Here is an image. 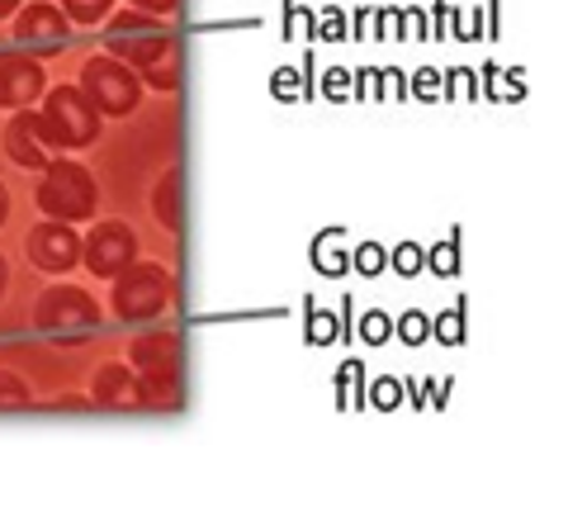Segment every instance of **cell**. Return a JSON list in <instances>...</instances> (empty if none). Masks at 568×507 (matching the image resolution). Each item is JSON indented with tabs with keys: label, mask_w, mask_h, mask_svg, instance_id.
I'll list each match as a JSON object with an SVG mask.
<instances>
[{
	"label": "cell",
	"mask_w": 568,
	"mask_h": 507,
	"mask_svg": "<svg viewBox=\"0 0 568 507\" xmlns=\"http://www.w3.org/2000/svg\"><path fill=\"white\" fill-rule=\"evenodd\" d=\"M361 404H365V365L346 361L336 371V408H361Z\"/></svg>",
	"instance_id": "16"
},
{
	"label": "cell",
	"mask_w": 568,
	"mask_h": 507,
	"mask_svg": "<svg viewBox=\"0 0 568 507\" xmlns=\"http://www.w3.org/2000/svg\"><path fill=\"white\" fill-rule=\"evenodd\" d=\"M156 219H162V229H181V171H171V176L156 185Z\"/></svg>",
	"instance_id": "17"
},
{
	"label": "cell",
	"mask_w": 568,
	"mask_h": 507,
	"mask_svg": "<svg viewBox=\"0 0 568 507\" xmlns=\"http://www.w3.org/2000/svg\"><path fill=\"white\" fill-rule=\"evenodd\" d=\"M465 318H469V304L459 300L450 313H440V318L432 323V332H436V342H446V346H459L465 342Z\"/></svg>",
	"instance_id": "18"
},
{
	"label": "cell",
	"mask_w": 568,
	"mask_h": 507,
	"mask_svg": "<svg viewBox=\"0 0 568 507\" xmlns=\"http://www.w3.org/2000/svg\"><path fill=\"white\" fill-rule=\"evenodd\" d=\"M29 256L39 261L43 271H71V266H77V256H81V242H77V233H71L67 223L48 219L43 229H33V237H29Z\"/></svg>",
	"instance_id": "9"
},
{
	"label": "cell",
	"mask_w": 568,
	"mask_h": 507,
	"mask_svg": "<svg viewBox=\"0 0 568 507\" xmlns=\"http://www.w3.org/2000/svg\"><path fill=\"white\" fill-rule=\"evenodd\" d=\"M455 29H459V39H465V43H474V39H478V29H484V20H478V10H474V14H459Z\"/></svg>",
	"instance_id": "35"
},
{
	"label": "cell",
	"mask_w": 568,
	"mask_h": 507,
	"mask_svg": "<svg viewBox=\"0 0 568 507\" xmlns=\"http://www.w3.org/2000/svg\"><path fill=\"white\" fill-rule=\"evenodd\" d=\"M138 404L175 408V404H181V375H175V371H142L138 375Z\"/></svg>",
	"instance_id": "14"
},
{
	"label": "cell",
	"mask_w": 568,
	"mask_h": 507,
	"mask_svg": "<svg viewBox=\"0 0 568 507\" xmlns=\"http://www.w3.org/2000/svg\"><path fill=\"white\" fill-rule=\"evenodd\" d=\"M77 91L95 114H129L138 104V77H133V67H123L119 58H91Z\"/></svg>",
	"instance_id": "3"
},
{
	"label": "cell",
	"mask_w": 568,
	"mask_h": 507,
	"mask_svg": "<svg viewBox=\"0 0 568 507\" xmlns=\"http://www.w3.org/2000/svg\"><path fill=\"white\" fill-rule=\"evenodd\" d=\"M20 404H29V384L20 375L0 371V408H20Z\"/></svg>",
	"instance_id": "27"
},
{
	"label": "cell",
	"mask_w": 568,
	"mask_h": 507,
	"mask_svg": "<svg viewBox=\"0 0 568 507\" xmlns=\"http://www.w3.org/2000/svg\"><path fill=\"white\" fill-rule=\"evenodd\" d=\"M39 327L48 332V337H81V332L100 327V308L85 290H48L39 300Z\"/></svg>",
	"instance_id": "5"
},
{
	"label": "cell",
	"mask_w": 568,
	"mask_h": 507,
	"mask_svg": "<svg viewBox=\"0 0 568 507\" xmlns=\"http://www.w3.org/2000/svg\"><path fill=\"white\" fill-rule=\"evenodd\" d=\"M271 91H275V100H298V95H313V85L298 72H290V67H280V72L271 77Z\"/></svg>",
	"instance_id": "24"
},
{
	"label": "cell",
	"mask_w": 568,
	"mask_h": 507,
	"mask_svg": "<svg viewBox=\"0 0 568 507\" xmlns=\"http://www.w3.org/2000/svg\"><path fill=\"white\" fill-rule=\"evenodd\" d=\"M14 6H20V0H0V14H10Z\"/></svg>",
	"instance_id": "40"
},
{
	"label": "cell",
	"mask_w": 568,
	"mask_h": 507,
	"mask_svg": "<svg viewBox=\"0 0 568 507\" xmlns=\"http://www.w3.org/2000/svg\"><path fill=\"white\" fill-rule=\"evenodd\" d=\"M133 6H142L148 14H175V6H181V0H133Z\"/></svg>",
	"instance_id": "36"
},
{
	"label": "cell",
	"mask_w": 568,
	"mask_h": 507,
	"mask_svg": "<svg viewBox=\"0 0 568 507\" xmlns=\"http://www.w3.org/2000/svg\"><path fill=\"white\" fill-rule=\"evenodd\" d=\"M323 91H327L332 100H346V95H351V72H342V67H332L327 81H323Z\"/></svg>",
	"instance_id": "33"
},
{
	"label": "cell",
	"mask_w": 568,
	"mask_h": 507,
	"mask_svg": "<svg viewBox=\"0 0 568 507\" xmlns=\"http://www.w3.org/2000/svg\"><path fill=\"white\" fill-rule=\"evenodd\" d=\"M110 48H114V58L119 62H138V67H148L156 62L162 52L171 48L166 39V29L152 20V14H114L110 20Z\"/></svg>",
	"instance_id": "6"
},
{
	"label": "cell",
	"mask_w": 568,
	"mask_h": 507,
	"mask_svg": "<svg viewBox=\"0 0 568 507\" xmlns=\"http://www.w3.org/2000/svg\"><path fill=\"white\" fill-rule=\"evenodd\" d=\"M95 181L91 171L77 166V162H52L43 190H39V204L48 209V219L58 223H77V219H91L95 214Z\"/></svg>",
	"instance_id": "1"
},
{
	"label": "cell",
	"mask_w": 568,
	"mask_h": 507,
	"mask_svg": "<svg viewBox=\"0 0 568 507\" xmlns=\"http://www.w3.org/2000/svg\"><path fill=\"white\" fill-rule=\"evenodd\" d=\"M133 365L138 371H175L181 365V337L175 332H148V337H138Z\"/></svg>",
	"instance_id": "12"
},
{
	"label": "cell",
	"mask_w": 568,
	"mask_h": 507,
	"mask_svg": "<svg viewBox=\"0 0 568 507\" xmlns=\"http://www.w3.org/2000/svg\"><path fill=\"white\" fill-rule=\"evenodd\" d=\"M6 209H10V200H6V185H0V223H6Z\"/></svg>",
	"instance_id": "39"
},
{
	"label": "cell",
	"mask_w": 568,
	"mask_h": 507,
	"mask_svg": "<svg viewBox=\"0 0 568 507\" xmlns=\"http://www.w3.org/2000/svg\"><path fill=\"white\" fill-rule=\"evenodd\" d=\"M332 337H336V318H332L327 308H313L308 304V342L313 346H327Z\"/></svg>",
	"instance_id": "26"
},
{
	"label": "cell",
	"mask_w": 568,
	"mask_h": 507,
	"mask_svg": "<svg viewBox=\"0 0 568 507\" xmlns=\"http://www.w3.org/2000/svg\"><path fill=\"white\" fill-rule=\"evenodd\" d=\"M426 404H436V408H440V404H446V384H436V379H432V384H426Z\"/></svg>",
	"instance_id": "38"
},
{
	"label": "cell",
	"mask_w": 568,
	"mask_h": 507,
	"mask_svg": "<svg viewBox=\"0 0 568 507\" xmlns=\"http://www.w3.org/2000/svg\"><path fill=\"white\" fill-rule=\"evenodd\" d=\"M426 266H432L436 275H455V271H459V233H450L446 242H440V247H432Z\"/></svg>",
	"instance_id": "22"
},
{
	"label": "cell",
	"mask_w": 568,
	"mask_h": 507,
	"mask_svg": "<svg viewBox=\"0 0 568 507\" xmlns=\"http://www.w3.org/2000/svg\"><path fill=\"white\" fill-rule=\"evenodd\" d=\"M171 300V280L162 266H123L119 271V285H114V308L119 318L142 323V318H156Z\"/></svg>",
	"instance_id": "4"
},
{
	"label": "cell",
	"mask_w": 568,
	"mask_h": 507,
	"mask_svg": "<svg viewBox=\"0 0 568 507\" xmlns=\"http://www.w3.org/2000/svg\"><path fill=\"white\" fill-rule=\"evenodd\" d=\"M142 72H148V81H152V85H162V91H175V85H181V67H175V43H171L156 62L142 67Z\"/></svg>",
	"instance_id": "19"
},
{
	"label": "cell",
	"mask_w": 568,
	"mask_h": 507,
	"mask_svg": "<svg viewBox=\"0 0 568 507\" xmlns=\"http://www.w3.org/2000/svg\"><path fill=\"white\" fill-rule=\"evenodd\" d=\"M6 148L10 156L20 166H48V138H43V124H39V114H24L20 119H10V133H6Z\"/></svg>",
	"instance_id": "11"
},
{
	"label": "cell",
	"mask_w": 568,
	"mask_h": 507,
	"mask_svg": "<svg viewBox=\"0 0 568 507\" xmlns=\"http://www.w3.org/2000/svg\"><path fill=\"white\" fill-rule=\"evenodd\" d=\"M394 271L398 275H417L422 271V247H417V242H403V247L394 252Z\"/></svg>",
	"instance_id": "30"
},
{
	"label": "cell",
	"mask_w": 568,
	"mask_h": 507,
	"mask_svg": "<svg viewBox=\"0 0 568 507\" xmlns=\"http://www.w3.org/2000/svg\"><path fill=\"white\" fill-rule=\"evenodd\" d=\"M0 290H6V256H0Z\"/></svg>",
	"instance_id": "41"
},
{
	"label": "cell",
	"mask_w": 568,
	"mask_h": 507,
	"mask_svg": "<svg viewBox=\"0 0 568 507\" xmlns=\"http://www.w3.org/2000/svg\"><path fill=\"white\" fill-rule=\"evenodd\" d=\"M14 39L39 48V52H58L67 43V14L58 6H29L20 20H14Z\"/></svg>",
	"instance_id": "10"
},
{
	"label": "cell",
	"mask_w": 568,
	"mask_h": 507,
	"mask_svg": "<svg viewBox=\"0 0 568 507\" xmlns=\"http://www.w3.org/2000/svg\"><path fill=\"white\" fill-rule=\"evenodd\" d=\"M95 404H104V408L138 404V379L129 365H104V371H95Z\"/></svg>",
	"instance_id": "13"
},
{
	"label": "cell",
	"mask_w": 568,
	"mask_h": 507,
	"mask_svg": "<svg viewBox=\"0 0 568 507\" xmlns=\"http://www.w3.org/2000/svg\"><path fill=\"white\" fill-rule=\"evenodd\" d=\"M39 124H43L48 148H85L100 133V119H95L91 104L81 100L77 85H58V91L48 95Z\"/></svg>",
	"instance_id": "2"
},
{
	"label": "cell",
	"mask_w": 568,
	"mask_h": 507,
	"mask_svg": "<svg viewBox=\"0 0 568 507\" xmlns=\"http://www.w3.org/2000/svg\"><path fill=\"white\" fill-rule=\"evenodd\" d=\"M133 252H138V237L133 229H123V223H100L85 242V266L95 275H119L123 266H133Z\"/></svg>",
	"instance_id": "7"
},
{
	"label": "cell",
	"mask_w": 568,
	"mask_h": 507,
	"mask_svg": "<svg viewBox=\"0 0 568 507\" xmlns=\"http://www.w3.org/2000/svg\"><path fill=\"white\" fill-rule=\"evenodd\" d=\"M394 332H398V337L407 342V346H422L426 337H432V318H426V313H403V318L394 323Z\"/></svg>",
	"instance_id": "23"
},
{
	"label": "cell",
	"mask_w": 568,
	"mask_h": 507,
	"mask_svg": "<svg viewBox=\"0 0 568 507\" xmlns=\"http://www.w3.org/2000/svg\"><path fill=\"white\" fill-rule=\"evenodd\" d=\"M403 24L413 29V39H426V14L422 10H413V14H403Z\"/></svg>",
	"instance_id": "37"
},
{
	"label": "cell",
	"mask_w": 568,
	"mask_h": 507,
	"mask_svg": "<svg viewBox=\"0 0 568 507\" xmlns=\"http://www.w3.org/2000/svg\"><path fill=\"white\" fill-rule=\"evenodd\" d=\"M313 29L323 33V39H342V29H346V20H342V10H323V20H313Z\"/></svg>",
	"instance_id": "31"
},
{
	"label": "cell",
	"mask_w": 568,
	"mask_h": 507,
	"mask_svg": "<svg viewBox=\"0 0 568 507\" xmlns=\"http://www.w3.org/2000/svg\"><path fill=\"white\" fill-rule=\"evenodd\" d=\"M493 95H503V100H521V95H526L521 72H507V77H503V85H493Z\"/></svg>",
	"instance_id": "34"
},
{
	"label": "cell",
	"mask_w": 568,
	"mask_h": 507,
	"mask_svg": "<svg viewBox=\"0 0 568 507\" xmlns=\"http://www.w3.org/2000/svg\"><path fill=\"white\" fill-rule=\"evenodd\" d=\"M361 337L369 342V346H379V342H388V337H394V318H388V313H365V318H361Z\"/></svg>",
	"instance_id": "25"
},
{
	"label": "cell",
	"mask_w": 568,
	"mask_h": 507,
	"mask_svg": "<svg viewBox=\"0 0 568 507\" xmlns=\"http://www.w3.org/2000/svg\"><path fill=\"white\" fill-rule=\"evenodd\" d=\"M351 261L361 266V275H379L384 271V247L379 242H361V252H355Z\"/></svg>",
	"instance_id": "29"
},
{
	"label": "cell",
	"mask_w": 568,
	"mask_h": 507,
	"mask_svg": "<svg viewBox=\"0 0 568 507\" xmlns=\"http://www.w3.org/2000/svg\"><path fill=\"white\" fill-rule=\"evenodd\" d=\"M403 379H394V375H384V379H375V389H369V404H375L379 413H394L398 404H403Z\"/></svg>",
	"instance_id": "21"
},
{
	"label": "cell",
	"mask_w": 568,
	"mask_h": 507,
	"mask_svg": "<svg viewBox=\"0 0 568 507\" xmlns=\"http://www.w3.org/2000/svg\"><path fill=\"white\" fill-rule=\"evenodd\" d=\"M308 256H313V266L323 271V275H346L351 271V256H346V242H342V229H323L313 237V247H308Z\"/></svg>",
	"instance_id": "15"
},
{
	"label": "cell",
	"mask_w": 568,
	"mask_h": 507,
	"mask_svg": "<svg viewBox=\"0 0 568 507\" xmlns=\"http://www.w3.org/2000/svg\"><path fill=\"white\" fill-rule=\"evenodd\" d=\"M39 95H43V67L24 58V52H0V104L24 110Z\"/></svg>",
	"instance_id": "8"
},
{
	"label": "cell",
	"mask_w": 568,
	"mask_h": 507,
	"mask_svg": "<svg viewBox=\"0 0 568 507\" xmlns=\"http://www.w3.org/2000/svg\"><path fill=\"white\" fill-rule=\"evenodd\" d=\"M114 0H62V14L77 24H100L104 14H110Z\"/></svg>",
	"instance_id": "20"
},
{
	"label": "cell",
	"mask_w": 568,
	"mask_h": 507,
	"mask_svg": "<svg viewBox=\"0 0 568 507\" xmlns=\"http://www.w3.org/2000/svg\"><path fill=\"white\" fill-rule=\"evenodd\" d=\"M413 95L417 100H440V95H446V81H440L436 67H422V72L413 77Z\"/></svg>",
	"instance_id": "28"
},
{
	"label": "cell",
	"mask_w": 568,
	"mask_h": 507,
	"mask_svg": "<svg viewBox=\"0 0 568 507\" xmlns=\"http://www.w3.org/2000/svg\"><path fill=\"white\" fill-rule=\"evenodd\" d=\"M403 39V14L398 10H379V43Z\"/></svg>",
	"instance_id": "32"
}]
</instances>
